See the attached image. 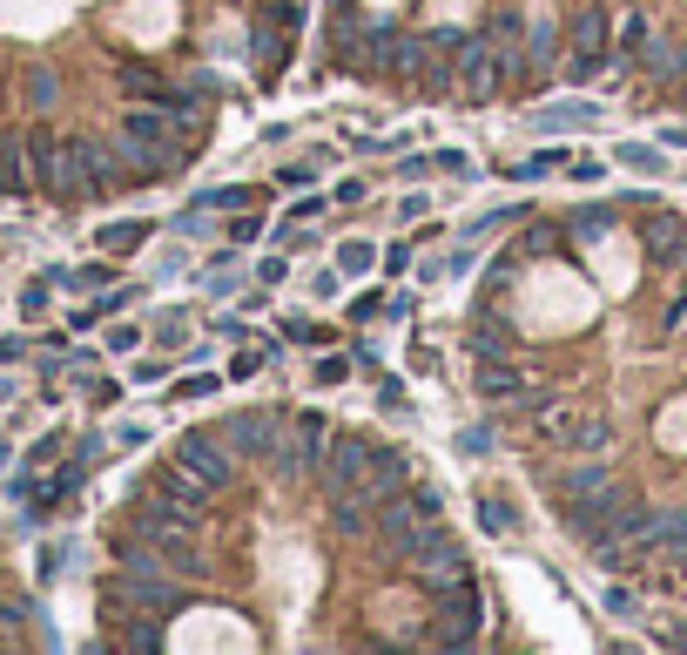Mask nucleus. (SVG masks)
Segmentation results:
<instances>
[{
    "label": "nucleus",
    "mask_w": 687,
    "mask_h": 655,
    "mask_svg": "<svg viewBox=\"0 0 687 655\" xmlns=\"http://www.w3.org/2000/svg\"><path fill=\"white\" fill-rule=\"evenodd\" d=\"M121 534H135L142 548H155V561L169 568V574H196V514L189 507H176L169 493H142L135 507H129V527Z\"/></svg>",
    "instance_id": "nucleus-1"
},
{
    "label": "nucleus",
    "mask_w": 687,
    "mask_h": 655,
    "mask_svg": "<svg viewBox=\"0 0 687 655\" xmlns=\"http://www.w3.org/2000/svg\"><path fill=\"white\" fill-rule=\"evenodd\" d=\"M606 48H614V21H606L600 0H580L573 21H566V55H559V82H600Z\"/></svg>",
    "instance_id": "nucleus-2"
},
{
    "label": "nucleus",
    "mask_w": 687,
    "mask_h": 655,
    "mask_svg": "<svg viewBox=\"0 0 687 655\" xmlns=\"http://www.w3.org/2000/svg\"><path fill=\"white\" fill-rule=\"evenodd\" d=\"M323 446H331V419H323L317 406H304V412H291V433L276 440V487H304V480H317V459H323Z\"/></svg>",
    "instance_id": "nucleus-3"
},
{
    "label": "nucleus",
    "mask_w": 687,
    "mask_h": 655,
    "mask_svg": "<svg viewBox=\"0 0 687 655\" xmlns=\"http://www.w3.org/2000/svg\"><path fill=\"white\" fill-rule=\"evenodd\" d=\"M478 622H485V595H478V582L465 574V582L438 588V629L425 642L431 648H478Z\"/></svg>",
    "instance_id": "nucleus-4"
},
{
    "label": "nucleus",
    "mask_w": 687,
    "mask_h": 655,
    "mask_svg": "<svg viewBox=\"0 0 687 655\" xmlns=\"http://www.w3.org/2000/svg\"><path fill=\"white\" fill-rule=\"evenodd\" d=\"M68 149H74V176H81V197H121L135 176H129V163H121V149L108 142V136H68Z\"/></svg>",
    "instance_id": "nucleus-5"
},
{
    "label": "nucleus",
    "mask_w": 687,
    "mask_h": 655,
    "mask_svg": "<svg viewBox=\"0 0 687 655\" xmlns=\"http://www.w3.org/2000/svg\"><path fill=\"white\" fill-rule=\"evenodd\" d=\"M176 467L196 473L210 493H229V487H236V453H229L223 433H210V426H196V433L176 440Z\"/></svg>",
    "instance_id": "nucleus-6"
},
{
    "label": "nucleus",
    "mask_w": 687,
    "mask_h": 655,
    "mask_svg": "<svg viewBox=\"0 0 687 655\" xmlns=\"http://www.w3.org/2000/svg\"><path fill=\"white\" fill-rule=\"evenodd\" d=\"M404 568L418 574V588H452V582H465V548H459V534H445V527H425L418 534V548L404 554Z\"/></svg>",
    "instance_id": "nucleus-7"
},
{
    "label": "nucleus",
    "mask_w": 687,
    "mask_h": 655,
    "mask_svg": "<svg viewBox=\"0 0 687 655\" xmlns=\"http://www.w3.org/2000/svg\"><path fill=\"white\" fill-rule=\"evenodd\" d=\"M21 142H27V176H34V189H48V197H81V176H74V149H68L61 136L34 129V136H21Z\"/></svg>",
    "instance_id": "nucleus-8"
},
{
    "label": "nucleus",
    "mask_w": 687,
    "mask_h": 655,
    "mask_svg": "<svg viewBox=\"0 0 687 655\" xmlns=\"http://www.w3.org/2000/svg\"><path fill=\"white\" fill-rule=\"evenodd\" d=\"M216 433H223V446H229L236 459H270V453H276V440H283V412H276V406L229 412Z\"/></svg>",
    "instance_id": "nucleus-9"
},
{
    "label": "nucleus",
    "mask_w": 687,
    "mask_h": 655,
    "mask_svg": "<svg viewBox=\"0 0 687 655\" xmlns=\"http://www.w3.org/2000/svg\"><path fill=\"white\" fill-rule=\"evenodd\" d=\"M452 82H459L472 102H493V95L506 89V61H499V48L485 42V34H472V42L452 55Z\"/></svg>",
    "instance_id": "nucleus-10"
},
{
    "label": "nucleus",
    "mask_w": 687,
    "mask_h": 655,
    "mask_svg": "<svg viewBox=\"0 0 687 655\" xmlns=\"http://www.w3.org/2000/svg\"><path fill=\"white\" fill-rule=\"evenodd\" d=\"M640 244H647V257H654L661 271H680V264H687V217H680V210H654V203H647Z\"/></svg>",
    "instance_id": "nucleus-11"
},
{
    "label": "nucleus",
    "mask_w": 687,
    "mask_h": 655,
    "mask_svg": "<svg viewBox=\"0 0 687 655\" xmlns=\"http://www.w3.org/2000/svg\"><path fill=\"white\" fill-rule=\"evenodd\" d=\"M614 473L600 467V453H573V467L553 473V500H614Z\"/></svg>",
    "instance_id": "nucleus-12"
},
{
    "label": "nucleus",
    "mask_w": 687,
    "mask_h": 655,
    "mask_svg": "<svg viewBox=\"0 0 687 655\" xmlns=\"http://www.w3.org/2000/svg\"><path fill=\"white\" fill-rule=\"evenodd\" d=\"M465 352H472V365H493V359H506V352H512V318H506V312H493V304H472Z\"/></svg>",
    "instance_id": "nucleus-13"
},
{
    "label": "nucleus",
    "mask_w": 687,
    "mask_h": 655,
    "mask_svg": "<svg viewBox=\"0 0 687 655\" xmlns=\"http://www.w3.org/2000/svg\"><path fill=\"white\" fill-rule=\"evenodd\" d=\"M478 399H525V393H533V378H525V372H512L506 359H493V365H478Z\"/></svg>",
    "instance_id": "nucleus-14"
},
{
    "label": "nucleus",
    "mask_w": 687,
    "mask_h": 655,
    "mask_svg": "<svg viewBox=\"0 0 687 655\" xmlns=\"http://www.w3.org/2000/svg\"><path fill=\"white\" fill-rule=\"evenodd\" d=\"M155 493H169V500H176V507H189V514H210V500H216V493H210V487H202L196 473H182V467H176V459H169V473H162V480H155Z\"/></svg>",
    "instance_id": "nucleus-15"
},
{
    "label": "nucleus",
    "mask_w": 687,
    "mask_h": 655,
    "mask_svg": "<svg viewBox=\"0 0 687 655\" xmlns=\"http://www.w3.org/2000/svg\"><path fill=\"white\" fill-rule=\"evenodd\" d=\"M687 61V42H667V34H647V48H640V68L654 74V82H674Z\"/></svg>",
    "instance_id": "nucleus-16"
},
{
    "label": "nucleus",
    "mask_w": 687,
    "mask_h": 655,
    "mask_svg": "<svg viewBox=\"0 0 687 655\" xmlns=\"http://www.w3.org/2000/svg\"><path fill=\"white\" fill-rule=\"evenodd\" d=\"M21 189H34V176H27V142H21V136H0V197H21Z\"/></svg>",
    "instance_id": "nucleus-17"
},
{
    "label": "nucleus",
    "mask_w": 687,
    "mask_h": 655,
    "mask_svg": "<svg viewBox=\"0 0 687 655\" xmlns=\"http://www.w3.org/2000/svg\"><path fill=\"white\" fill-rule=\"evenodd\" d=\"M519 284V257H493V271L478 278V291H472V304H493V312H506V291Z\"/></svg>",
    "instance_id": "nucleus-18"
},
{
    "label": "nucleus",
    "mask_w": 687,
    "mask_h": 655,
    "mask_svg": "<svg viewBox=\"0 0 687 655\" xmlns=\"http://www.w3.org/2000/svg\"><path fill=\"white\" fill-rule=\"evenodd\" d=\"M559 244H566V217H533V223L519 230V250L525 257H553Z\"/></svg>",
    "instance_id": "nucleus-19"
},
{
    "label": "nucleus",
    "mask_w": 687,
    "mask_h": 655,
    "mask_svg": "<svg viewBox=\"0 0 687 655\" xmlns=\"http://www.w3.org/2000/svg\"><path fill=\"white\" fill-rule=\"evenodd\" d=\"M566 237H580V244L614 237V210H606V203H580L573 217H566Z\"/></svg>",
    "instance_id": "nucleus-20"
},
{
    "label": "nucleus",
    "mask_w": 687,
    "mask_h": 655,
    "mask_svg": "<svg viewBox=\"0 0 687 655\" xmlns=\"http://www.w3.org/2000/svg\"><path fill=\"white\" fill-rule=\"evenodd\" d=\"M606 446H614V426H606L600 412H580L573 433H566V453H606Z\"/></svg>",
    "instance_id": "nucleus-21"
},
{
    "label": "nucleus",
    "mask_w": 687,
    "mask_h": 655,
    "mask_svg": "<svg viewBox=\"0 0 687 655\" xmlns=\"http://www.w3.org/2000/svg\"><path fill=\"white\" fill-rule=\"evenodd\" d=\"M647 34H654V21H647V14H640V8H633V14H620V21H614V48H620V55H627V68H633V61H640V48H647Z\"/></svg>",
    "instance_id": "nucleus-22"
},
{
    "label": "nucleus",
    "mask_w": 687,
    "mask_h": 655,
    "mask_svg": "<svg viewBox=\"0 0 687 655\" xmlns=\"http://www.w3.org/2000/svg\"><path fill=\"white\" fill-rule=\"evenodd\" d=\"M600 122V108L593 102H580V108H546V115H533V129H593Z\"/></svg>",
    "instance_id": "nucleus-23"
},
{
    "label": "nucleus",
    "mask_w": 687,
    "mask_h": 655,
    "mask_svg": "<svg viewBox=\"0 0 687 655\" xmlns=\"http://www.w3.org/2000/svg\"><path fill=\"white\" fill-rule=\"evenodd\" d=\"M95 244H102V250H115V257H129V250H142V244H149V223H108Z\"/></svg>",
    "instance_id": "nucleus-24"
},
{
    "label": "nucleus",
    "mask_w": 687,
    "mask_h": 655,
    "mask_svg": "<svg viewBox=\"0 0 687 655\" xmlns=\"http://www.w3.org/2000/svg\"><path fill=\"white\" fill-rule=\"evenodd\" d=\"M250 203H257V189H250V183H223V189H202V210H229V217H236V210H250Z\"/></svg>",
    "instance_id": "nucleus-25"
},
{
    "label": "nucleus",
    "mask_w": 687,
    "mask_h": 655,
    "mask_svg": "<svg viewBox=\"0 0 687 655\" xmlns=\"http://www.w3.org/2000/svg\"><path fill=\"white\" fill-rule=\"evenodd\" d=\"M478 527L485 534H512V500L506 493H478Z\"/></svg>",
    "instance_id": "nucleus-26"
},
{
    "label": "nucleus",
    "mask_w": 687,
    "mask_h": 655,
    "mask_svg": "<svg viewBox=\"0 0 687 655\" xmlns=\"http://www.w3.org/2000/svg\"><path fill=\"white\" fill-rule=\"evenodd\" d=\"M21 95H27V108H55V102H61V82H55L48 68H34L27 82H21Z\"/></svg>",
    "instance_id": "nucleus-27"
},
{
    "label": "nucleus",
    "mask_w": 687,
    "mask_h": 655,
    "mask_svg": "<svg viewBox=\"0 0 687 655\" xmlns=\"http://www.w3.org/2000/svg\"><path fill=\"white\" fill-rule=\"evenodd\" d=\"M371 264H378V250H371V244H364V237L337 244V271H344V278H357V271H371Z\"/></svg>",
    "instance_id": "nucleus-28"
},
{
    "label": "nucleus",
    "mask_w": 687,
    "mask_h": 655,
    "mask_svg": "<svg viewBox=\"0 0 687 655\" xmlns=\"http://www.w3.org/2000/svg\"><path fill=\"white\" fill-rule=\"evenodd\" d=\"M384 297H391V291H357V297L344 304V312H351V325H371V318L384 312Z\"/></svg>",
    "instance_id": "nucleus-29"
},
{
    "label": "nucleus",
    "mask_w": 687,
    "mask_h": 655,
    "mask_svg": "<svg viewBox=\"0 0 687 655\" xmlns=\"http://www.w3.org/2000/svg\"><path fill=\"white\" fill-rule=\"evenodd\" d=\"M493 453V426H465L459 433V459H485Z\"/></svg>",
    "instance_id": "nucleus-30"
},
{
    "label": "nucleus",
    "mask_w": 687,
    "mask_h": 655,
    "mask_svg": "<svg viewBox=\"0 0 687 655\" xmlns=\"http://www.w3.org/2000/svg\"><path fill=\"white\" fill-rule=\"evenodd\" d=\"M620 163L640 169V176H654V169H661V149H633V142H627V149H620Z\"/></svg>",
    "instance_id": "nucleus-31"
},
{
    "label": "nucleus",
    "mask_w": 687,
    "mask_h": 655,
    "mask_svg": "<svg viewBox=\"0 0 687 655\" xmlns=\"http://www.w3.org/2000/svg\"><path fill=\"white\" fill-rule=\"evenodd\" d=\"M485 42H493V48H512V42H519V21H512V14H493V27H485Z\"/></svg>",
    "instance_id": "nucleus-32"
},
{
    "label": "nucleus",
    "mask_w": 687,
    "mask_h": 655,
    "mask_svg": "<svg viewBox=\"0 0 687 655\" xmlns=\"http://www.w3.org/2000/svg\"><path fill=\"white\" fill-rule=\"evenodd\" d=\"M263 237V217H242L236 210V223H229V244H257Z\"/></svg>",
    "instance_id": "nucleus-33"
},
{
    "label": "nucleus",
    "mask_w": 687,
    "mask_h": 655,
    "mask_svg": "<svg viewBox=\"0 0 687 655\" xmlns=\"http://www.w3.org/2000/svg\"><path fill=\"white\" fill-rule=\"evenodd\" d=\"M291 338H297V344H331V325H317V318H297V325H291Z\"/></svg>",
    "instance_id": "nucleus-34"
},
{
    "label": "nucleus",
    "mask_w": 687,
    "mask_h": 655,
    "mask_svg": "<svg viewBox=\"0 0 687 655\" xmlns=\"http://www.w3.org/2000/svg\"><path fill=\"white\" fill-rule=\"evenodd\" d=\"M566 176H573V183H606V163H593V156H580V163H566Z\"/></svg>",
    "instance_id": "nucleus-35"
},
{
    "label": "nucleus",
    "mask_w": 687,
    "mask_h": 655,
    "mask_svg": "<svg viewBox=\"0 0 687 655\" xmlns=\"http://www.w3.org/2000/svg\"><path fill=\"white\" fill-rule=\"evenodd\" d=\"M465 42H472V34H465V27H431V48H445V55H459Z\"/></svg>",
    "instance_id": "nucleus-36"
},
{
    "label": "nucleus",
    "mask_w": 687,
    "mask_h": 655,
    "mask_svg": "<svg viewBox=\"0 0 687 655\" xmlns=\"http://www.w3.org/2000/svg\"><path fill=\"white\" fill-rule=\"evenodd\" d=\"M182 331H189V318H182V312H162V318H155V338H169V344H182Z\"/></svg>",
    "instance_id": "nucleus-37"
},
{
    "label": "nucleus",
    "mask_w": 687,
    "mask_h": 655,
    "mask_svg": "<svg viewBox=\"0 0 687 655\" xmlns=\"http://www.w3.org/2000/svg\"><path fill=\"white\" fill-rule=\"evenodd\" d=\"M210 393H216V378H210V372H202V378H182V385H176V399H210Z\"/></svg>",
    "instance_id": "nucleus-38"
},
{
    "label": "nucleus",
    "mask_w": 687,
    "mask_h": 655,
    "mask_svg": "<svg viewBox=\"0 0 687 655\" xmlns=\"http://www.w3.org/2000/svg\"><path fill=\"white\" fill-rule=\"evenodd\" d=\"M344 378H351V359H323L317 365V385H344Z\"/></svg>",
    "instance_id": "nucleus-39"
},
{
    "label": "nucleus",
    "mask_w": 687,
    "mask_h": 655,
    "mask_svg": "<svg viewBox=\"0 0 687 655\" xmlns=\"http://www.w3.org/2000/svg\"><path fill=\"white\" fill-rule=\"evenodd\" d=\"M135 338H142L135 325H115V331H108V352H135Z\"/></svg>",
    "instance_id": "nucleus-40"
},
{
    "label": "nucleus",
    "mask_w": 687,
    "mask_h": 655,
    "mask_svg": "<svg viewBox=\"0 0 687 655\" xmlns=\"http://www.w3.org/2000/svg\"><path fill=\"white\" fill-rule=\"evenodd\" d=\"M606 615H620V622H627V615H633V595H627V588H606Z\"/></svg>",
    "instance_id": "nucleus-41"
},
{
    "label": "nucleus",
    "mask_w": 687,
    "mask_h": 655,
    "mask_svg": "<svg viewBox=\"0 0 687 655\" xmlns=\"http://www.w3.org/2000/svg\"><path fill=\"white\" fill-rule=\"evenodd\" d=\"M351 365H357V372H378V344H371V338H364V344H357V352H351Z\"/></svg>",
    "instance_id": "nucleus-42"
},
{
    "label": "nucleus",
    "mask_w": 687,
    "mask_h": 655,
    "mask_svg": "<svg viewBox=\"0 0 687 655\" xmlns=\"http://www.w3.org/2000/svg\"><path fill=\"white\" fill-rule=\"evenodd\" d=\"M331 197H337V203H357V197H364V176H344V183L331 189Z\"/></svg>",
    "instance_id": "nucleus-43"
},
{
    "label": "nucleus",
    "mask_w": 687,
    "mask_h": 655,
    "mask_svg": "<svg viewBox=\"0 0 687 655\" xmlns=\"http://www.w3.org/2000/svg\"><path fill=\"white\" fill-rule=\"evenodd\" d=\"M661 440H667V446H687V412H680V419H667V426H661Z\"/></svg>",
    "instance_id": "nucleus-44"
},
{
    "label": "nucleus",
    "mask_w": 687,
    "mask_h": 655,
    "mask_svg": "<svg viewBox=\"0 0 687 655\" xmlns=\"http://www.w3.org/2000/svg\"><path fill=\"white\" fill-rule=\"evenodd\" d=\"M21 352H27L21 338H0V365H8V359H21Z\"/></svg>",
    "instance_id": "nucleus-45"
},
{
    "label": "nucleus",
    "mask_w": 687,
    "mask_h": 655,
    "mask_svg": "<svg viewBox=\"0 0 687 655\" xmlns=\"http://www.w3.org/2000/svg\"><path fill=\"white\" fill-rule=\"evenodd\" d=\"M667 149H687V122H674V129H667Z\"/></svg>",
    "instance_id": "nucleus-46"
},
{
    "label": "nucleus",
    "mask_w": 687,
    "mask_h": 655,
    "mask_svg": "<svg viewBox=\"0 0 687 655\" xmlns=\"http://www.w3.org/2000/svg\"><path fill=\"white\" fill-rule=\"evenodd\" d=\"M680 74H687V61H680Z\"/></svg>",
    "instance_id": "nucleus-47"
}]
</instances>
